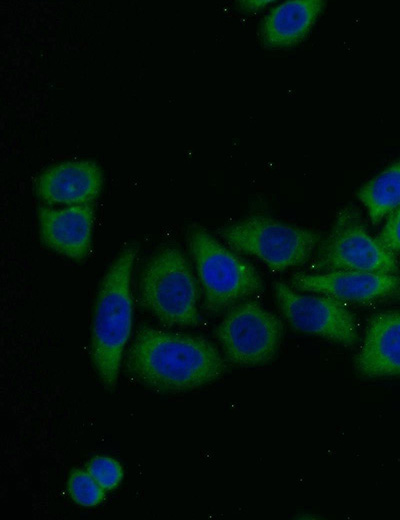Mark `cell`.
I'll return each instance as SVG.
<instances>
[{"label": "cell", "instance_id": "2", "mask_svg": "<svg viewBox=\"0 0 400 520\" xmlns=\"http://www.w3.org/2000/svg\"><path fill=\"white\" fill-rule=\"evenodd\" d=\"M137 248L128 246L111 264L100 284L91 327V357L102 384L117 383L122 354L132 329L131 275Z\"/></svg>", "mask_w": 400, "mask_h": 520}, {"label": "cell", "instance_id": "15", "mask_svg": "<svg viewBox=\"0 0 400 520\" xmlns=\"http://www.w3.org/2000/svg\"><path fill=\"white\" fill-rule=\"evenodd\" d=\"M67 488L71 499L80 506L94 507L105 499V490L84 469H75L71 472Z\"/></svg>", "mask_w": 400, "mask_h": 520}, {"label": "cell", "instance_id": "11", "mask_svg": "<svg viewBox=\"0 0 400 520\" xmlns=\"http://www.w3.org/2000/svg\"><path fill=\"white\" fill-rule=\"evenodd\" d=\"M93 221L94 211L88 204L39 209L42 241L54 251L75 260L88 254Z\"/></svg>", "mask_w": 400, "mask_h": 520}, {"label": "cell", "instance_id": "16", "mask_svg": "<svg viewBox=\"0 0 400 520\" xmlns=\"http://www.w3.org/2000/svg\"><path fill=\"white\" fill-rule=\"evenodd\" d=\"M86 469L105 491L119 486L124 475L121 464L106 456L92 458Z\"/></svg>", "mask_w": 400, "mask_h": 520}, {"label": "cell", "instance_id": "12", "mask_svg": "<svg viewBox=\"0 0 400 520\" xmlns=\"http://www.w3.org/2000/svg\"><path fill=\"white\" fill-rule=\"evenodd\" d=\"M356 365L367 377L400 375V312H382L373 316Z\"/></svg>", "mask_w": 400, "mask_h": 520}, {"label": "cell", "instance_id": "17", "mask_svg": "<svg viewBox=\"0 0 400 520\" xmlns=\"http://www.w3.org/2000/svg\"><path fill=\"white\" fill-rule=\"evenodd\" d=\"M377 240L391 252H400V205L388 216Z\"/></svg>", "mask_w": 400, "mask_h": 520}, {"label": "cell", "instance_id": "14", "mask_svg": "<svg viewBox=\"0 0 400 520\" xmlns=\"http://www.w3.org/2000/svg\"><path fill=\"white\" fill-rule=\"evenodd\" d=\"M358 198L374 224L397 208L400 205V160L364 184Z\"/></svg>", "mask_w": 400, "mask_h": 520}, {"label": "cell", "instance_id": "6", "mask_svg": "<svg viewBox=\"0 0 400 520\" xmlns=\"http://www.w3.org/2000/svg\"><path fill=\"white\" fill-rule=\"evenodd\" d=\"M281 334L280 320L255 302L233 308L217 330L227 358L243 366H256L272 359Z\"/></svg>", "mask_w": 400, "mask_h": 520}, {"label": "cell", "instance_id": "7", "mask_svg": "<svg viewBox=\"0 0 400 520\" xmlns=\"http://www.w3.org/2000/svg\"><path fill=\"white\" fill-rule=\"evenodd\" d=\"M321 268L397 273L398 263L390 250L365 229L351 208L340 212L318 258Z\"/></svg>", "mask_w": 400, "mask_h": 520}, {"label": "cell", "instance_id": "8", "mask_svg": "<svg viewBox=\"0 0 400 520\" xmlns=\"http://www.w3.org/2000/svg\"><path fill=\"white\" fill-rule=\"evenodd\" d=\"M274 290L282 314L296 330L347 346L356 342L355 318L339 300L302 295L282 282H275Z\"/></svg>", "mask_w": 400, "mask_h": 520}, {"label": "cell", "instance_id": "5", "mask_svg": "<svg viewBox=\"0 0 400 520\" xmlns=\"http://www.w3.org/2000/svg\"><path fill=\"white\" fill-rule=\"evenodd\" d=\"M221 235L233 249L259 258L272 271L302 264L318 241V236L308 229L264 216L229 225Z\"/></svg>", "mask_w": 400, "mask_h": 520}, {"label": "cell", "instance_id": "18", "mask_svg": "<svg viewBox=\"0 0 400 520\" xmlns=\"http://www.w3.org/2000/svg\"><path fill=\"white\" fill-rule=\"evenodd\" d=\"M271 1L266 0H251V1H241V7L246 12H255L267 6Z\"/></svg>", "mask_w": 400, "mask_h": 520}, {"label": "cell", "instance_id": "3", "mask_svg": "<svg viewBox=\"0 0 400 520\" xmlns=\"http://www.w3.org/2000/svg\"><path fill=\"white\" fill-rule=\"evenodd\" d=\"M140 296L145 307L166 325L199 323L194 277L176 248L162 249L148 261L141 275Z\"/></svg>", "mask_w": 400, "mask_h": 520}, {"label": "cell", "instance_id": "13", "mask_svg": "<svg viewBox=\"0 0 400 520\" xmlns=\"http://www.w3.org/2000/svg\"><path fill=\"white\" fill-rule=\"evenodd\" d=\"M321 0H291L275 8L265 17L261 36L270 47H289L300 42L319 16Z\"/></svg>", "mask_w": 400, "mask_h": 520}, {"label": "cell", "instance_id": "4", "mask_svg": "<svg viewBox=\"0 0 400 520\" xmlns=\"http://www.w3.org/2000/svg\"><path fill=\"white\" fill-rule=\"evenodd\" d=\"M189 245L209 311H220L261 289L256 270L205 230L193 229Z\"/></svg>", "mask_w": 400, "mask_h": 520}, {"label": "cell", "instance_id": "10", "mask_svg": "<svg viewBox=\"0 0 400 520\" xmlns=\"http://www.w3.org/2000/svg\"><path fill=\"white\" fill-rule=\"evenodd\" d=\"M99 166L88 160L67 161L46 169L36 181V193L48 203L82 205L95 199L102 188Z\"/></svg>", "mask_w": 400, "mask_h": 520}, {"label": "cell", "instance_id": "1", "mask_svg": "<svg viewBox=\"0 0 400 520\" xmlns=\"http://www.w3.org/2000/svg\"><path fill=\"white\" fill-rule=\"evenodd\" d=\"M126 364L138 381L164 392L200 387L225 369L219 352L207 340L150 327L137 332Z\"/></svg>", "mask_w": 400, "mask_h": 520}, {"label": "cell", "instance_id": "9", "mask_svg": "<svg viewBox=\"0 0 400 520\" xmlns=\"http://www.w3.org/2000/svg\"><path fill=\"white\" fill-rule=\"evenodd\" d=\"M292 284L339 301L371 303L400 297V276L359 270H336L323 274H296Z\"/></svg>", "mask_w": 400, "mask_h": 520}]
</instances>
